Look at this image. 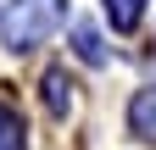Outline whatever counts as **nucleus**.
I'll list each match as a JSON object with an SVG mask.
<instances>
[{"label":"nucleus","mask_w":156,"mask_h":150,"mask_svg":"<svg viewBox=\"0 0 156 150\" xmlns=\"http://www.w3.org/2000/svg\"><path fill=\"white\" fill-rule=\"evenodd\" d=\"M134 128H140L145 139H156V95H151V89L134 100Z\"/></svg>","instance_id":"f257e3e1"},{"label":"nucleus","mask_w":156,"mask_h":150,"mask_svg":"<svg viewBox=\"0 0 156 150\" xmlns=\"http://www.w3.org/2000/svg\"><path fill=\"white\" fill-rule=\"evenodd\" d=\"M112 6V17H117V28H128L134 17H140V0H106Z\"/></svg>","instance_id":"f03ea898"},{"label":"nucleus","mask_w":156,"mask_h":150,"mask_svg":"<svg viewBox=\"0 0 156 150\" xmlns=\"http://www.w3.org/2000/svg\"><path fill=\"white\" fill-rule=\"evenodd\" d=\"M11 134H17V122H11V111L0 106V150H17V139H11Z\"/></svg>","instance_id":"7ed1b4c3"}]
</instances>
